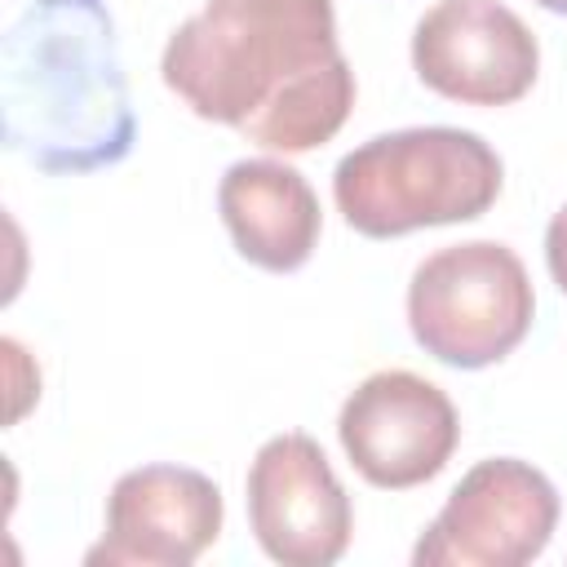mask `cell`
Here are the masks:
<instances>
[{"label":"cell","instance_id":"obj_3","mask_svg":"<svg viewBox=\"0 0 567 567\" xmlns=\"http://www.w3.org/2000/svg\"><path fill=\"white\" fill-rule=\"evenodd\" d=\"M501 182V155L478 133L425 124L354 146L332 173V199L350 230L399 239L408 230L483 217Z\"/></svg>","mask_w":567,"mask_h":567},{"label":"cell","instance_id":"obj_10","mask_svg":"<svg viewBox=\"0 0 567 567\" xmlns=\"http://www.w3.org/2000/svg\"><path fill=\"white\" fill-rule=\"evenodd\" d=\"M221 221L244 261L288 275L310 261L319 248L323 213L310 182L284 159H239L221 173L217 186Z\"/></svg>","mask_w":567,"mask_h":567},{"label":"cell","instance_id":"obj_8","mask_svg":"<svg viewBox=\"0 0 567 567\" xmlns=\"http://www.w3.org/2000/svg\"><path fill=\"white\" fill-rule=\"evenodd\" d=\"M412 71L461 106H509L540 75V44L501 0H439L412 31Z\"/></svg>","mask_w":567,"mask_h":567},{"label":"cell","instance_id":"obj_11","mask_svg":"<svg viewBox=\"0 0 567 567\" xmlns=\"http://www.w3.org/2000/svg\"><path fill=\"white\" fill-rule=\"evenodd\" d=\"M545 261H549V275L558 284V292L567 297V204L549 217V230H545Z\"/></svg>","mask_w":567,"mask_h":567},{"label":"cell","instance_id":"obj_12","mask_svg":"<svg viewBox=\"0 0 567 567\" xmlns=\"http://www.w3.org/2000/svg\"><path fill=\"white\" fill-rule=\"evenodd\" d=\"M540 9H549V13H563L567 18V0H536Z\"/></svg>","mask_w":567,"mask_h":567},{"label":"cell","instance_id":"obj_7","mask_svg":"<svg viewBox=\"0 0 567 567\" xmlns=\"http://www.w3.org/2000/svg\"><path fill=\"white\" fill-rule=\"evenodd\" d=\"M244 487L248 527L266 558L284 567H328L350 549V496L310 434L288 430L266 439L248 465Z\"/></svg>","mask_w":567,"mask_h":567},{"label":"cell","instance_id":"obj_5","mask_svg":"<svg viewBox=\"0 0 567 567\" xmlns=\"http://www.w3.org/2000/svg\"><path fill=\"white\" fill-rule=\"evenodd\" d=\"M558 527L554 483L518 461L492 456L478 461L421 532L412 563L416 567H523L545 554Z\"/></svg>","mask_w":567,"mask_h":567},{"label":"cell","instance_id":"obj_4","mask_svg":"<svg viewBox=\"0 0 567 567\" xmlns=\"http://www.w3.org/2000/svg\"><path fill=\"white\" fill-rule=\"evenodd\" d=\"M536 292L514 248L496 239L430 252L408 284V328L447 368L501 363L532 328Z\"/></svg>","mask_w":567,"mask_h":567},{"label":"cell","instance_id":"obj_2","mask_svg":"<svg viewBox=\"0 0 567 567\" xmlns=\"http://www.w3.org/2000/svg\"><path fill=\"white\" fill-rule=\"evenodd\" d=\"M4 146L40 173H93L133 151L137 120L106 0H31L0 35Z\"/></svg>","mask_w":567,"mask_h":567},{"label":"cell","instance_id":"obj_6","mask_svg":"<svg viewBox=\"0 0 567 567\" xmlns=\"http://www.w3.org/2000/svg\"><path fill=\"white\" fill-rule=\"evenodd\" d=\"M337 439L372 487L403 492L430 483L452 461L461 416L434 381L408 368H385L350 390L337 416Z\"/></svg>","mask_w":567,"mask_h":567},{"label":"cell","instance_id":"obj_9","mask_svg":"<svg viewBox=\"0 0 567 567\" xmlns=\"http://www.w3.org/2000/svg\"><path fill=\"white\" fill-rule=\"evenodd\" d=\"M221 487L190 465H142L115 478L106 532L89 563L186 567L221 536Z\"/></svg>","mask_w":567,"mask_h":567},{"label":"cell","instance_id":"obj_1","mask_svg":"<svg viewBox=\"0 0 567 567\" xmlns=\"http://www.w3.org/2000/svg\"><path fill=\"white\" fill-rule=\"evenodd\" d=\"M159 75L199 120L284 155L332 142L354 106L332 0H208L168 35Z\"/></svg>","mask_w":567,"mask_h":567}]
</instances>
